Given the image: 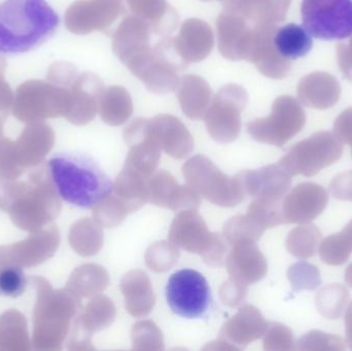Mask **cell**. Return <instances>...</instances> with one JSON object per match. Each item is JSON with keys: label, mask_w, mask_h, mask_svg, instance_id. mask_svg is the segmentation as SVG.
<instances>
[{"label": "cell", "mask_w": 352, "mask_h": 351, "mask_svg": "<svg viewBox=\"0 0 352 351\" xmlns=\"http://www.w3.org/2000/svg\"><path fill=\"white\" fill-rule=\"evenodd\" d=\"M56 191L70 205L95 208L113 193L107 175L89 157L78 152H59L49 161Z\"/></svg>", "instance_id": "cell-2"}, {"label": "cell", "mask_w": 352, "mask_h": 351, "mask_svg": "<svg viewBox=\"0 0 352 351\" xmlns=\"http://www.w3.org/2000/svg\"><path fill=\"white\" fill-rule=\"evenodd\" d=\"M301 16L314 38L343 41L352 36V0H302Z\"/></svg>", "instance_id": "cell-4"}, {"label": "cell", "mask_w": 352, "mask_h": 351, "mask_svg": "<svg viewBox=\"0 0 352 351\" xmlns=\"http://www.w3.org/2000/svg\"><path fill=\"white\" fill-rule=\"evenodd\" d=\"M326 190L316 183H302L283 203V222L308 223L320 216L327 206Z\"/></svg>", "instance_id": "cell-10"}, {"label": "cell", "mask_w": 352, "mask_h": 351, "mask_svg": "<svg viewBox=\"0 0 352 351\" xmlns=\"http://www.w3.org/2000/svg\"><path fill=\"white\" fill-rule=\"evenodd\" d=\"M304 120L287 117L281 109L280 99L274 104L271 117L248 124V133L260 142L281 146L291 139L303 126Z\"/></svg>", "instance_id": "cell-14"}, {"label": "cell", "mask_w": 352, "mask_h": 351, "mask_svg": "<svg viewBox=\"0 0 352 351\" xmlns=\"http://www.w3.org/2000/svg\"><path fill=\"white\" fill-rule=\"evenodd\" d=\"M214 233L207 230L206 224L195 210L180 212L171 225L169 238L173 245L202 256L212 241Z\"/></svg>", "instance_id": "cell-12"}, {"label": "cell", "mask_w": 352, "mask_h": 351, "mask_svg": "<svg viewBox=\"0 0 352 351\" xmlns=\"http://www.w3.org/2000/svg\"><path fill=\"white\" fill-rule=\"evenodd\" d=\"M341 238L344 241L345 245L349 247V251H352V222L349 223V226L344 229L343 232L339 233Z\"/></svg>", "instance_id": "cell-24"}, {"label": "cell", "mask_w": 352, "mask_h": 351, "mask_svg": "<svg viewBox=\"0 0 352 351\" xmlns=\"http://www.w3.org/2000/svg\"><path fill=\"white\" fill-rule=\"evenodd\" d=\"M59 23L47 0H4L0 3V53L14 56L37 49Z\"/></svg>", "instance_id": "cell-1"}, {"label": "cell", "mask_w": 352, "mask_h": 351, "mask_svg": "<svg viewBox=\"0 0 352 351\" xmlns=\"http://www.w3.org/2000/svg\"><path fill=\"white\" fill-rule=\"evenodd\" d=\"M213 43L210 27L198 19L186 21L180 29L179 35L173 38L176 52L186 65L206 58L212 49Z\"/></svg>", "instance_id": "cell-13"}, {"label": "cell", "mask_w": 352, "mask_h": 351, "mask_svg": "<svg viewBox=\"0 0 352 351\" xmlns=\"http://www.w3.org/2000/svg\"><path fill=\"white\" fill-rule=\"evenodd\" d=\"M341 154L342 148L330 134H320L294 146L279 165L292 177H312L336 162Z\"/></svg>", "instance_id": "cell-7"}, {"label": "cell", "mask_w": 352, "mask_h": 351, "mask_svg": "<svg viewBox=\"0 0 352 351\" xmlns=\"http://www.w3.org/2000/svg\"><path fill=\"white\" fill-rule=\"evenodd\" d=\"M248 102V93L237 84L223 87L205 113V123L213 139L221 144L234 141L239 135L240 113Z\"/></svg>", "instance_id": "cell-5"}, {"label": "cell", "mask_w": 352, "mask_h": 351, "mask_svg": "<svg viewBox=\"0 0 352 351\" xmlns=\"http://www.w3.org/2000/svg\"><path fill=\"white\" fill-rule=\"evenodd\" d=\"M345 278H346V282L352 286V264L351 267L349 268V270H347Z\"/></svg>", "instance_id": "cell-26"}, {"label": "cell", "mask_w": 352, "mask_h": 351, "mask_svg": "<svg viewBox=\"0 0 352 351\" xmlns=\"http://www.w3.org/2000/svg\"><path fill=\"white\" fill-rule=\"evenodd\" d=\"M267 330L268 325L258 309L245 306L223 327L221 336L242 346L262 337Z\"/></svg>", "instance_id": "cell-17"}, {"label": "cell", "mask_w": 352, "mask_h": 351, "mask_svg": "<svg viewBox=\"0 0 352 351\" xmlns=\"http://www.w3.org/2000/svg\"><path fill=\"white\" fill-rule=\"evenodd\" d=\"M123 293H136V296L126 300V308L133 317H146L155 304L154 293L148 276L140 271L130 272L122 282Z\"/></svg>", "instance_id": "cell-19"}, {"label": "cell", "mask_w": 352, "mask_h": 351, "mask_svg": "<svg viewBox=\"0 0 352 351\" xmlns=\"http://www.w3.org/2000/svg\"><path fill=\"white\" fill-rule=\"evenodd\" d=\"M150 126L153 137L169 156L182 159L192 152V136L179 120L173 115H161L150 120Z\"/></svg>", "instance_id": "cell-15"}, {"label": "cell", "mask_w": 352, "mask_h": 351, "mask_svg": "<svg viewBox=\"0 0 352 351\" xmlns=\"http://www.w3.org/2000/svg\"><path fill=\"white\" fill-rule=\"evenodd\" d=\"M133 111L128 91L122 87H111L101 97V117L105 123L119 126L125 123Z\"/></svg>", "instance_id": "cell-21"}, {"label": "cell", "mask_w": 352, "mask_h": 351, "mask_svg": "<svg viewBox=\"0 0 352 351\" xmlns=\"http://www.w3.org/2000/svg\"><path fill=\"white\" fill-rule=\"evenodd\" d=\"M128 3L134 16L150 23L158 34L175 28V14L166 0H128Z\"/></svg>", "instance_id": "cell-20"}, {"label": "cell", "mask_w": 352, "mask_h": 351, "mask_svg": "<svg viewBox=\"0 0 352 351\" xmlns=\"http://www.w3.org/2000/svg\"><path fill=\"white\" fill-rule=\"evenodd\" d=\"M27 288L24 272L19 267H6L0 270V295L10 298L22 296Z\"/></svg>", "instance_id": "cell-22"}, {"label": "cell", "mask_w": 352, "mask_h": 351, "mask_svg": "<svg viewBox=\"0 0 352 351\" xmlns=\"http://www.w3.org/2000/svg\"><path fill=\"white\" fill-rule=\"evenodd\" d=\"M254 26L256 25L250 27L243 16L225 10L217 21L221 55L230 60H248L254 41Z\"/></svg>", "instance_id": "cell-8"}, {"label": "cell", "mask_w": 352, "mask_h": 351, "mask_svg": "<svg viewBox=\"0 0 352 351\" xmlns=\"http://www.w3.org/2000/svg\"><path fill=\"white\" fill-rule=\"evenodd\" d=\"M186 183L197 193L221 207H233L245 199L243 174L235 177L221 173L210 160L197 156L184 166Z\"/></svg>", "instance_id": "cell-3"}, {"label": "cell", "mask_w": 352, "mask_h": 351, "mask_svg": "<svg viewBox=\"0 0 352 351\" xmlns=\"http://www.w3.org/2000/svg\"><path fill=\"white\" fill-rule=\"evenodd\" d=\"M254 242L243 239L234 243L226 261L232 280L241 286H250L263 280L267 273L266 260Z\"/></svg>", "instance_id": "cell-9"}, {"label": "cell", "mask_w": 352, "mask_h": 351, "mask_svg": "<svg viewBox=\"0 0 352 351\" xmlns=\"http://www.w3.org/2000/svg\"><path fill=\"white\" fill-rule=\"evenodd\" d=\"M179 84L177 97L182 111L190 119H202L210 103V87L203 78L196 76H184Z\"/></svg>", "instance_id": "cell-18"}, {"label": "cell", "mask_w": 352, "mask_h": 351, "mask_svg": "<svg viewBox=\"0 0 352 351\" xmlns=\"http://www.w3.org/2000/svg\"><path fill=\"white\" fill-rule=\"evenodd\" d=\"M347 337L352 348V304L346 317Z\"/></svg>", "instance_id": "cell-25"}, {"label": "cell", "mask_w": 352, "mask_h": 351, "mask_svg": "<svg viewBox=\"0 0 352 351\" xmlns=\"http://www.w3.org/2000/svg\"><path fill=\"white\" fill-rule=\"evenodd\" d=\"M265 350H269L275 343L280 344V350H289L293 344V335L285 326L272 325L265 338Z\"/></svg>", "instance_id": "cell-23"}, {"label": "cell", "mask_w": 352, "mask_h": 351, "mask_svg": "<svg viewBox=\"0 0 352 351\" xmlns=\"http://www.w3.org/2000/svg\"><path fill=\"white\" fill-rule=\"evenodd\" d=\"M223 1H225V0H223Z\"/></svg>", "instance_id": "cell-27"}, {"label": "cell", "mask_w": 352, "mask_h": 351, "mask_svg": "<svg viewBox=\"0 0 352 351\" xmlns=\"http://www.w3.org/2000/svg\"><path fill=\"white\" fill-rule=\"evenodd\" d=\"M148 200L161 207L173 210H197L200 206L198 193L190 187L178 185L175 177L160 171L148 183Z\"/></svg>", "instance_id": "cell-11"}, {"label": "cell", "mask_w": 352, "mask_h": 351, "mask_svg": "<svg viewBox=\"0 0 352 351\" xmlns=\"http://www.w3.org/2000/svg\"><path fill=\"white\" fill-rule=\"evenodd\" d=\"M312 38L303 25L289 23L275 30L273 45L281 59L294 61L310 53L314 47Z\"/></svg>", "instance_id": "cell-16"}, {"label": "cell", "mask_w": 352, "mask_h": 351, "mask_svg": "<svg viewBox=\"0 0 352 351\" xmlns=\"http://www.w3.org/2000/svg\"><path fill=\"white\" fill-rule=\"evenodd\" d=\"M166 297L169 307L175 315L184 319H198L208 308L210 288L202 274L184 269L169 278Z\"/></svg>", "instance_id": "cell-6"}]
</instances>
